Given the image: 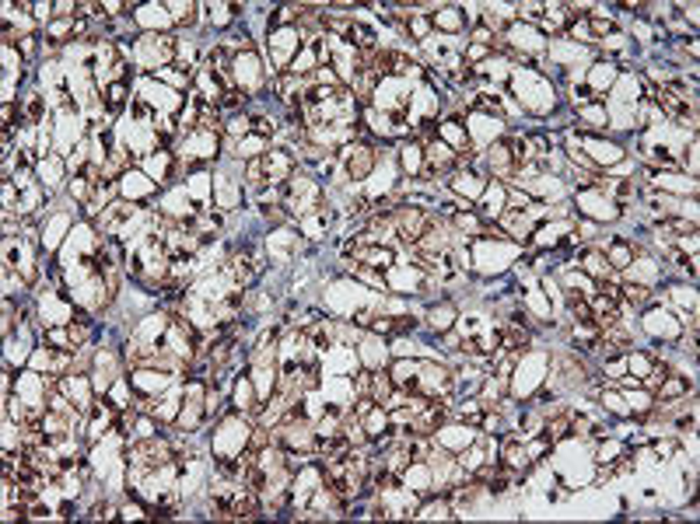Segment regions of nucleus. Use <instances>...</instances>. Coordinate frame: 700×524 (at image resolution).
I'll use <instances>...</instances> for the list:
<instances>
[{
    "label": "nucleus",
    "instance_id": "20e7f679",
    "mask_svg": "<svg viewBox=\"0 0 700 524\" xmlns=\"http://www.w3.org/2000/svg\"><path fill=\"white\" fill-rule=\"evenodd\" d=\"M284 206H288V210L319 206V189H315V182H308L305 175H291V178L284 182Z\"/></svg>",
    "mask_w": 700,
    "mask_h": 524
},
{
    "label": "nucleus",
    "instance_id": "f257e3e1",
    "mask_svg": "<svg viewBox=\"0 0 700 524\" xmlns=\"http://www.w3.org/2000/svg\"><path fill=\"white\" fill-rule=\"evenodd\" d=\"M322 475H326V486H329V493H333L336 500H350V496H357L364 486H371V461H368L364 454L343 447V451L326 454Z\"/></svg>",
    "mask_w": 700,
    "mask_h": 524
},
{
    "label": "nucleus",
    "instance_id": "f03ea898",
    "mask_svg": "<svg viewBox=\"0 0 700 524\" xmlns=\"http://www.w3.org/2000/svg\"><path fill=\"white\" fill-rule=\"evenodd\" d=\"M431 224H434V217L427 210H420V206H399V210H392V231L406 245H417Z\"/></svg>",
    "mask_w": 700,
    "mask_h": 524
},
{
    "label": "nucleus",
    "instance_id": "6ab92c4d",
    "mask_svg": "<svg viewBox=\"0 0 700 524\" xmlns=\"http://www.w3.org/2000/svg\"><path fill=\"white\" fill-rule=\"evenodd\" d=\"M581 119L588 126H606V112H599V109H581Z\"/></svg>",
    "mask_w": 700,
    "mask_h": 524
},
{
    "label": "nucleus",
    "instance_id": "39448f33",
    "mask_svg": "<svg viewBox=\"0 0 700 524\" xmlns=\"http://www.w3.org/2000/svg\"><path fill=\"white\" fill-rule=\"evenodd\" d=\"M340 154H343V168H347L350 178H364L371 171V164H375V151L368 144H347Z\"/></svg>",
    "mask_w": 700,
    "mask_h": 524
},
{
    "label": "nucleus",
    "instance_id": "423d86ee",
    "mask_svg": "<svg viewBox=\"0 0 700 524\" xmlns=\"http://www.w3.org/2000/svg\"><path fill=\"white\" fill-rule=\"evenodd\" d=\"M260 168L267 171V182L284 185V182L295 175V157H291L288 151H267V157L260 161Z\"/></svg>",
    "mask_w": 700,
    "mask_h": 524
},
{
    "label": "nucleus",
    "instance_id": "dca6fc26",
    "mask_svg": "<svg viewBox=\"0 0 700 524\" xmlns=\"http://www.w3.org/2000/svg\"><path fill=\"white\" fill-rule=\"evenodd\" d=\"M683 392H686V385H683L679 378H672V381H669V385H665V388L658 392V402H669V399H679Z\"/></svg>",
    "mask_w": 700,
    "mask_h": 524
},
{
    "label": "nucleus",
    "instance_id": "6e6552de",
    "mask_svg": "<svg viewBox=\"0 0 700 524\" xmlns=\"http://www.w3.org/2000/svg\"><path fill=\"white\" fill-rule=\"evenodd\" d=\"M630 259H634V245H627V241H613L609 252H606L609 270H623V266H630Z\"/></svg>",
    "mask_w": 700,
    "mask_h": 524
},
{
    "label": "nucleus",
    "instance_id": "2eb2a0df",
    "mask_svg": "<svg viewBox=\"0 0 700 524\" xmlns=\"http://www.w3.org/2000/svg\"><path fill=\"white\" fill-rule=\"evenodd\" d=\"M417 517H452V507H448L445 500H434V503H427Z\"/></svg>",
    "mask_w": 700,
    "mask_h": 524
},
{
    "label": "nucleus",
    "instance_id": "1a4fd4ad",
    "mask_svg": "<svg viewBox=\"0 0 700 524\" xmlns=\"http://www.w3.org/2000/svg\"><path fill=\"white\" fill-rule=\"evenodd\" d=\"M526 465H529V451L519 447L515 437H508V440H505V468L515 472V468H526Z\"/></svg>",
    "mask_w": 700,
    "mask_h": 524
},
{
    "label": "nucleus",
    "instance_id": "a211bd4d",
    "mask_svg": "<svg viewBox=\"0 0 700 524\" xmlns=\"http://www.w3.org/2000/svg\"><path fill=\"white\" fill-rule=\"evenodd\" d=\"M64 36H70V22H53V25H50V39H53V43H64Z\"/></svg>",
    "mask_w": 700,
    "mask_h": 524
},
{
    "label": "nucleus",
    "instance_id": "9b49d317",
    "mask_svg": "<svg viewBox=\"0 0 700 524\" xmlns=\"http://www.w3.org/2000/svg\"><path fill=\"white\" fill-rule=\"evenodd\" d=\"M581 266H585L592 277H606V273H609V262H606V255H599V252H588Z\"/></svg>",
    "mask_w": 700,
    "mask_h": 524
},
{
    "label": "nucleus",
    "instance_id": "f3484780",
    "mask_svg": "<svg viewBox=\"0 0 700 524\" xmlns=\"http://www.w3.org/2000/svg\"><path fill=\"white\" fill-rule=\"evenodd\" d=\"M123 95H126V84H123V81H116V84L105 91V102H109V109H119V105H123Z\"/></svg>",
    "mask_w": 700,
    "mask_h": 524
},
{
    "label": "nucleus",
    "instance_id": "9d476101",
    "mask_svg": "<svg viewBox=\"0 0 700 524\" xmlns=\"http://www.w3.org/2000/svg\"><path fill=\"white\" fill-rule=\"evenodd\" d=\"M501 339H505V346H508L512 353H519V350H526V343H529V332H526V329H519L515 322H508V325H501Z\"/></svg>",
    "mask_w": 700,
    "mask_h": 524
},
{
    "label": "nucleus",
    "instance_id": "4468645a",
    "mask_svg": "<svg viewBox=\"0 0 700 524\" xmlns=\"http://www.w3.org/2000/svg\"><path fill=\"white\" fill-rule=\"evenodd\" d=\"M455 227H459V231H470V234H484V231H487L473 213H459V217H455Z\"/></svg>",
    "mask_w": 700,
    "mask_h": 524
},
{
    "label": "nucleus",
    "instance_id": "ddd939ff",
    "mask_svg": "<svg viewBox=\"0 0 700 524\" xmlns=\"http://www.w3.org/2000/svg\"><path fill=\"white\" fill-rule=\"evenodd\" d=\"M452 315H455V311H452L448 305H441L438 311H431V329H434V332H445V329L452 325Z\"/></svg>",
    "mask_w": 700,
    "mask_h": 524
},
{
    "label": "nucleus",
    "instance_id": "0eeeda50",
    "mask_svg": "<svg viewBox=\"0 0 700 524\" xmlns=\"http://www.w3.org/2000/svg\"><path fill=\"white\" fill-rule=\"evenodd\" d=\"M424 157H427V164L434 168V171H445V168H452L455 164V151L445 144V140H427V147H424Z\"/></svg>",
    "mask_w": 700,
    "mask_h": 524
},
{
    "label": "nucleus",
    "instance_id": "7ed1b4c3",
    "mask_svg": "<svg viewBox=\"0 0 700 524\" xmlns=\"http://www.w3.org/2000/svg\"><path fill=\"white\" fill-rule=\"evenodd\" d=\"M658 105L669 112V116H676V119H690V126H697V102L686 95V88L683 84H665V88H658Z\"/></svg>",
    "mask_w": 700,
    "mask_h": 524
},
{
    "label": "nucleus",
    "instance_id": "f8f14e48",
    "mask_svg": "<svg viewBox=\"0 0 700 524\" xmlns=\"http://www.w3.org/2000/svg\"><path fill=\"white\" fill-rule=\"evenodd\" d=\"M620 298L630 301V305H637V308H644L651 301V291L648 287H620Z\"/></svg>",
    "mask_w": 700,
    "mask_h": 524
}]
</instances>
